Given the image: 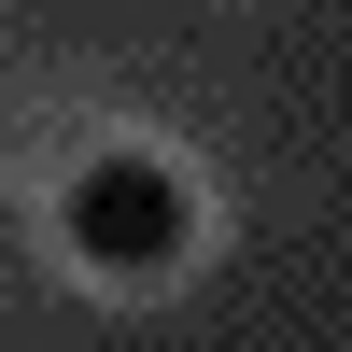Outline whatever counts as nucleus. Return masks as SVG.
Wrapping results in <instances>:
<instances>
[{"instance_id":"f257e3e1","label":"nucleus","mask_w":352,"mask_h":352,"mask_svg":"<svg viewBox=\"0 0 352 352\" xmlns=\"http://www.w3.org/2000/svg\"><path fill=\"white\" fill-rule=\"evenodd\" d=\"M56 226H71L85 268H113V282H169L197 212H184V184H169L155 155H99V169H71V212H56Z\"/></svg>"}]
</instances>
